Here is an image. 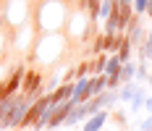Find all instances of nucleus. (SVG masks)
<instances>
[{"label":"nucleus","instance_id":"nucleus-1","mask_svg":"<svg viewBox=\"0 0 152 131\" xmlns=\"http://www.w3.org/2000/svg\"><path fill=\"white\" fill-rule=\"evenodd\" d=\"M42 71H34V68H26L24 71V79H21V94H29V97H39L45 94L42 92Z\"/></svg>","mask_w":152,"mask_h":131},{"label":"nucleus","instance_id":"nucleus-2","mask_svg":"<svg viewBox=\"0 0 152 131\" xmlns=\"http://www.w3.org/2000/svg\"><path fill=\"white\" fill-rule=\"evenodd\" d=\"M24 66H16L13 71L8 73V81H3V92H5V97L8 94H16V92H21V79H24Z\"/></svg>","mask_w":152,"mask_h":131},{"label":"nucleus","instance_id":"nucleus-3","mask_svg":"<svg viewBox=\"0 0 152 131\" xmlns=\"http://www.w3.org/2000/svg\"><path fill=\"white\" fill-rule=\"evenodd\" d=\"M107 110L105 108H100V110H94L92 116H87V123H84V131H100L102 126H105V121H107Z\"/></svg>","mask_w":152,"mask_h":131},{"label":"nucleus","instance_id":"nucleus-4","mask_svg":"<svg viewBox=\"0 0 152 131\" xmlns=\"http://www.w3.org/2000/svg\"><path fill=\"white\" fill-rule=\"evenodd\" d=\"M81 118H87V116H84V105H81V102H76L74 108L66 113V118H63V126H76Z\"/></svg>","mask_w":152,"mask_h":131},{"label":"nucleus","instance_id":"nucleus-5","mask_svg":"<svg viewBox=\"0 0 152 131\" xmlns=\"http://www.w3.org/2000/svg\"><path fill=\"white\" fill-rule=\"evenodd\" d=\"M134 73H137V66H134L131 60H123V63H121V71H118L121 84H123V81H134Z\"/></svg>","mask_w":152,"mask_h":131},{"label":"nucleus","instance_id":"nucleus-6","mask_svg":"<svg viewBox=\"0 0 152 131\" xmlns=\"http://www.w3.org/2000/svg\"><path fill=\"white\" fill-rule=\"evenodd\" d=\"M113 55L121 60V63L131 58V45H129V40H126V37H123L121 42H118V47H115V53H113Z\"/></svg>","mask_w":152,"mask_h":131},{"label":"nucleus","instance_id":"nucleus-7","mask_svg":"<svg viewBox=\"0 0 152 131\" xmlns=\"http://www.w3.org/2000/svg\"><path fill=\"white\" fill-rule=\"evenodd\" d=\"M137 84L134 81H123V87H121V92H118V100H123V102H129L131 97H134V92H137Z\"/></svg>","mask_w":152,"mask_h":131},{"label":"nucleus","instance_id":"nucleus-8","mask_svg":"<svg viewBox=\"0 0 152 131\" xmlns=\"http://www.w3.org/2000/svg\"><path fill=\"white\" fill-rule=\"evenodd\" d=\"M118 71H121V60L115 58V55H113V58H107L102 73H105V76H118Z\"/></svg>","mask_w":152,"mask_h":131},{"label":"nucleus","instance_id":"nucleus-9","mask_svg":"<svg viewBox=\"0 0 152 131\" xmlns=\"http://www.w3.org/2000/svg\"><path fill=\"white\" fill-rule=\"evenodd\" d=\"M110 13H113V0H100V8H97V18H102V21H105Z\"/></svg>","mask_w":152,"mask_h":131},{"label":"nucleus","instance_id":"nucleus-10","mask_svg":"<svg viewBox=\"0 0 152 131\" xmlns=\"http://www.w3.org/2000/svg\"><path fill=\"white\" fill-rule=\"evenodd\" d=\"M142 60H152V29L147 34V40L142 42Z\"/></svg>","mask_w":152,"mask_h":131},{"label":"nucleus","instance_id":"nucleus-11","mask_svg":"<svg viewBox=\"0 0 152 131\" xmlns=\"http://www.w3.org/2000/svg\"><path fill=\"white\" fill-rule=\"evenodd\" d=\"M144 100H147V97H144V92H142V89H137V92H134V97H131V110H142V108H144Z\"/></svg>","mask_w":152,"mask_h":131},{"label":"nucleus","instance_id":"nucleus-12","mask_svg":"<svg viewBox=\"0 0 152 131\" xmlns=\"http://www.w3.org/2000/svg\"><path fill=\"white\" fill-rule=\"evenodd\" d=\"M105 55L102 53H97V60L94 63H89V73H102V68H105Z\"/></svg>","mask_w":152,"mask_h":131},{"label":"nucleus","instance_id":"nucleus-13","mask_svg":"<svg viewBox=\"0 0 152 131\" xmlns=\"http://www.w3.org/2000/svg\"><path fill=\"white\" fill-rule=\"evenodd\" d=\"M131 5H134V13H137V16H144V5H147V0H131Z\"/></svg>","mask_w":152,"mask_h":131},{"label":"nucleus","instance_id":"nucleus-14","mask_svg":"<svg viewBox=\"0 0 152 131\" xmlns=\"http://www.w3.org/2000/svg\"><path fill=\"white\" fill-rule=\"evenodd\" d=\"M94 53H105V34H97V40H94Z\"/></svg>","mask_w":152,"mask_h":131},{"label":"nucleus","instance_id":"nucleus-15","mask_svg":"<svg viewBox=\"0 0 152 131\" xmlns=\"http://www.w3.org/2000/svg\"><path fill=\"white\" fill-rule=\"evenodd\" d=\"M87 73H89V63L84 60V63H81V66H79V68H76V71H74V76H76V79H79V76H87Z\"/></svg>","mask_w":152,"mask_h":131},{"label":"nucleus","instance_id":"nucleus-16","mask_svg":"<svg viewBox=\"0 0 152 131\" xmlns=\"http://www.w3.org/2000/svg\"><path fill=\"white\" fill-rule=\"evenodd\" d=\"M144 16L152 18V0H147V5H144Z\"/></svg>","mask_w":152,"mask_h":131},{"label":"nucleus","instance_id":"nucleus-17","mask_svg":"<svg viewBox=\"0 0 152 131\" xmlns=\"http://www.w3.org/2000/svg\"><path fill=\"white\" fill-rule=\"evenodd\" d=\"M144 102H147V110H152V100H144Z\"/></svg>","mask_w":152,"mask_h":131}]
</instances>
